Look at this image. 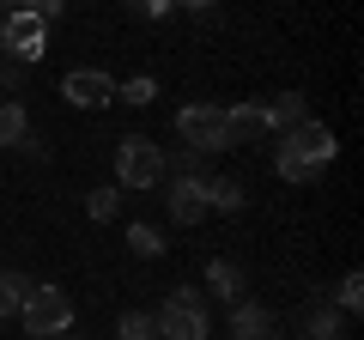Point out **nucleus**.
<instances>
[{"mask_svg":"<svg viewBox=\"0 0 364 340\" xmlns=\"http://www.w3.org/2000/svg\"><path fill=\"white\" fill-rule=\"evenodd\" d=\"M261 116H267V134H286V128H298V122H310V97L304 92H279V97L261 104Z\"/></svg>","mask_w":364,"mask_h":340,"instance_id":"nucleus-11","label":"nucleus"},{"mask_svg":"<svg viewBox=\"0 0 364 340\" xmlns=\"http://www.w3.org/2000/svg\"><path fill=\"white\" fill-rule=\"evenodd\" d=\"M25 340H37V334H25Z\"/></svg>","mask_w":364,"mask_h":340,"instance_id":"nucleus-27","label":"nucleus"},{"mask_svg":"<svg viewBox=\"0 0 364 340\" xmlns=\"http://www.w3.org/2000/svg\"><path fill=\"white\" fill-rule=\"evenodd\" d=\"M18 158H37V164H43V158H49V146H43V134H25V140H18Z\"/></svg>","mask_w":364,"mask_h":340,"instance_id":"nucleus-24","label":"nucleus"},{"mask_svg":"<svg viewBox=\"0 0 364 340\" xmlns=\"http://www.w3.org/2000/svg\"><path fill=\"white\" fill-rule=\"evenodd\" d=\"M334 164V134H328V122H298V128L279 134V152H273V170H279V183H322V170Z\"/></svg>","mask_w":364,"mask_h":340,"instance_id":"nucleus-1","label":"nucleus"},{"mask_svg":"<svg viewBox=\"0 0 364 340\" xmlns=\"http://www.w3.org/2000/svg\"><path fill=\"white\" fill-rule=\"evenodd\" d=\"M207 286L219 292L225 304H237V298H249V280H243V267H237L231 255H213V262H207Z\"/></svg>","mask_w":364,"mask_h":340,"instance_id":"nucleus-13","label":"nucleus"},{"mask_svg":"<svg viewBox=\"0 0 364 340\" xmlns=\"http://www.w3.org/2000/svg\"><path fill=\"white\" fill-rule=\"evenodd\" d=\"M243 183H231V176H207V213H243Z\"/></svg>","mask_w":364,"mask_h":340,"instance_id":"nucleus-15","label":"nucleus"},{"mask_svg":"<svg viewBox=\"0 0 364 340\" xmlns=\"http://www.w3.org/2000/svg\"><path fill=\"white\" fill-rule=\"evenodd\" d=\"M43 49H49V25L31 13H6L0 18V55H13L18 67H37Z\"/></svg>","mask_w":364,"mask_h":340,"instance_id":"nucleus-6","label":"nucleus"},{"mask_svg":"<svg viewBox=\"0 0 364 340\" xmlns=\"http://www.w3.org/2000/svg\"><path fill=\"white\" fill-rule=\"evenodd\" d=\"M31 134V116H25V104L18 97H0V146L6 152H18V140Z\"/></svg>","mask_w":364,"mask_h":340,"instance_id":"nucleus-14","label":"nucleus"},{"mask_svg":"<svg viewBox=\"0 0 364 340\" xmlns=\"http://www.w3.org/2000/svg\"><path fill=\"white\" fill-rule=\"evenodd\" d=\"M225 134H231V146H255V140H267V116H261V104H237V110H225Z\"/></svg>","mask_w":364,"mask_h":340,"instance_id":"nucleus-12","label":"nucleus"},{"mask_svg":"<svg viewBox=\"0 0 364 340\" xmlns=\"http://www.w3.org/2000/svg\"><path fill=\"white\" fill-rule=\"evenodd\" d=\"M116 97L122 104H134V110H146L158 97V79H146V73H134V79H116Z\"/></svg>","mask_w":364,"mask_h":340,"instance_id":"nucleus-19","label":"nucleus"},{"mask_svg":"<svg viewBox=\"0 0 364 340\" xmlns=\"http://www.w3.org/2000/svg\"><path fill=\"white\" fill-rule=\"evenodd\" d=\"M298 334H304V340H352V334H346V310H334L328 298H316L310 310H304Z\"/></svg>","mask_w":364,"mask_h":340,"instance_id":"nucleus-10","label":"nucleus"},{"mask_svg":"<svg viewBox=\"0 0 364 340\" xmlns=\"http://www.w3.org/2000/svg\"><path fill=\"white\" fill-rule=\"evenodd\" d=\"M55 340H73V328H67V334H55Z\"/></svg>","mask_w":364,"mask_h":340,"instance_id":"nucleus-26","label":"nucleus"},{"mask_svg":"<svg viewBox=\"0 0 364 340\" xmlns=\"http://www.w3.org/2000/svg\"><path fill=\"white\" fill-rule=\"evenodd\" d=\"M176 140L182 146H195V152H225L231 146V134H225V110H213V104H188V110H176Z\"/></svg>","mask_w":364,"mask_h":340,"instance_id":"nucleus-5","label":"nucleus"},{"mask_svg":"<svg viewBox=\"0 0 364 340\" xmlns=\"http://www.w3.org/2000/svg\"><path fill=\"white\" fill-rule=\"evenodd\" d=\"M164 213H170L176 225H195V219H207V176H170Z\"/></svg>","mask_w":364,"mask_h":340,"instance_id":"nucleus-8","label":"nucleus"},{"mask_svg":"<svg viewBox=\"0 0 364 340\" xmlns=\"http://www.w3.org/2000/svg\"><path fill=\"white\" fill-rule=\"evenodd\" d=\"M176 6H188V13H207V6H213V0H176Z\"/></svg>","mask_w":364,"mask_h":340,"instance_id":"nucleus-25","label":"nucleus"},{"mask_svg":"<svg viewBox=\"0 0 364 340\" xmlns=\"http://www.w3.org/2000/svg\"><path fill=\"white\" fill-rule=\"evenodd\" d=\"M25 292H31V280H25V274H13V267H0V316H18Z\"/></svg>","mask_w":364,"mask_h":340,"instance_id":"nucleus-18","label":"nucleus"},{"mask_svg":"<svg viewBox=\"0 0 364 340\" xmlns=\"http://www.w3.org/2000/svg\"><path fill=\"white\" fill-rule=\"evenodd\" d=\"M170 6H176V0H128V13H134V18H164Z\"/></svg>","mask_w":364,"mask_h":340,"instance_id":"nucleus-23","label":"nucleus"},{"mask_svg":"<svg viewBox=\"0 0 364 340\" xmlns=\"http://www.w3.org/2000/svg\"><path fill=\"white\" fill-rule=\"evenodd\" d=\"M334 310H346V316H358V310H364V280H358V274H346V280H340Z\"/></svg>","mask_w":364,"mask_h":340,"instance_id":"nucleus-22","label":"nucleus"},{"mask_svg":"<svg viewBox=\"0 0 364 340\" xmlns=\"http://www.w3.org/2000/svg\"><path fill=\"white\" fill-rule=\"evenodd\" d=\"M128 249L140 262H158V255H164V237H158L152 225H128Z\"/></svg>","mask_w":364,"mask_h":340,"instance_id":"nucleus-21","label":"nucleus"},{"mask_svg":"<svg viewBox=\"0 0 364 340\" xmlns=\"http://www.w3.org/2000/svg\"><path fill=\"white\" fill-rule=\"evenodd\" d=\"M231 340H279V316L255 298H237L231 304Z\"/></svg>","mask_w":364,"mask_h":340,"instance_id":"nucleus-9","label":"nucleus"},{"mask_svg":"<svg viewBox=\"0 0 364 340\" xmlns=\"http://www.w3.org/2000/svg\"><path fill=\"white\" fill-rule=\"evenodd\" d=\"M164 183V146L146 140V134H128V140H116V188H152Z\"/></svg>","mask_w":364,"mask_h":340,"instance_id":"nucleus-3","label":"nucleus"},{"mask_svg":"<svg viewBox=\"0 0 364 340\" xmlns=\"http://www.w3.org/2000/svg\"><path fill=\"white\" fill-rule=\"evenodd\" d=\"M164 170H170V176H213V158L195 152V146H176V152L164 158Z\"/></svg>","mask_w":364,"mask_h":340,"instance_id":"nucleus-16","label":"nucleus"},{"mask_svg":"<svg viewBox=\"0 0 364 340\" xmlns=\"http://www.w3.org/2000/svg\"><path fill=\"white\" fill-rule=\"evenodd\" d=\"M152 328H158V340H213L207 298H200L195 286H176V292L152 310Z\"/></svg>","mask_w":364,"mask_h":340,"instance_id":"nucleus-2","label":"nucleus"},{"mask_svg":"<svg viewBox=\"0 0 364 340\" xmlns=\"http://www.w3.org/2000/svg\"><path fill=\"white\" fill-rule=\"evenodd\" d=\"M18 322H25V334L37 340H55L73 328V298H67L61 286H31L25 304H18Z\"/></svg>","mask_w":364,"mask_h":340,"instance_id":"nucleus-4","label":"nucleus"},{"mask_svg":"<svg viewBox=\"0 0 364 340\" xmlns=\"http://www.w3.org/2000/svg\"><path fill=\"white\" fill-rule=\"evenodd\" d=\"M116 207H122V188L116 183H104V188H91V195H85V219H97V225L116 219Z\"/></svg>","mask_w":364,"mask_h":340,"instance_id":"nucleus-17","label":"nucleus"},{"mask_svg":"<svg viewBox=\"0 0 364 340\" xmlns=\"http://www.w3.org/2000/svg\"><path fill=\"white\" fill-rule=\"evenodd\" d=\"M116 340H158V328H152V310H122V322H116Z\"/></svg>","mask_w":364,"mask_h":340,"instance_id":"nucleus-20","label":"nucleus"},{"mask_svg":"<svg viewBox=\"0 0 364 340\" xmlns=\"http://www.w3.org/2000/svg\"><path fill=\"white\" fill-rule=\"evenodd\" d=\"M61 97L73 110H104V104H116V73H104V67H73L61 79Z\"/></svg>","mask_w":364,"mask_h":340,"instance_id":"nucleus-7","label":"nucleus"}]
</instances>
